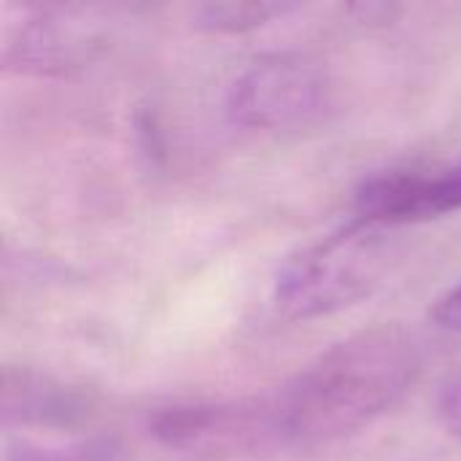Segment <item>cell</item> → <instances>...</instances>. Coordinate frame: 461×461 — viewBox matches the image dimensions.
Segmentation results:
<instances>
[{
  "instance_id": "cell-8",
  "label": "cell",
  "mask_w": 461,
  "mask_h": 461,
  "mask_svg": "<svg viewBox=\"0 0 461 461\" xmlns=\"http://www.w3.org/2000/svg\"><path fill=\"white\" fill-rule=\"evenodd\" d=\"M286 3H205L194 11V24L213 35H240L292 14Z\"/></svg>"
},
{
  "instance_id": "cell-6",
  "label": "cell",
  "mask_w": 461,
  "mask_h": 461,
  "mask_svg": "<svg viewBox=\"0 0 461 461\" xmlns=\"http://www.w3.org/2000/svg\"><path fill=\"white\" fill-rule=\"evenodd\" d=\"M149 435L159 446L192 456H243L267 451L257 397L159 408L149 416Z\"/></svg>"
},
{
  "instance_id": "cell-11",
  "label": "cell",
  "mask_w": 461,
  "mask_h": 461,
  "mask_svg": "<svg viewBox=\"0 0 461 461\" xmlns=\"http://www.w3.org/2000/svg\"><path fill=\"white\" fill-rule=\"evenodd\" d=\"M429 319L448 332H461V284L451 286L448 292H443L432 308H429Z\"/></svg>"
},
{
  "instance_id": "cell-5",
  "label": "cell",
  "mask_w": 461,
  "mask_h": 461,
  "mask_svg": "<svg viewBox=\"0 0 461 461\" xmlns=\"http://www.w3.org/2000/svg\"><path fill=\"white\" fill-rule=\"evenodd\" d=\"M111 35L97 8H32L5 35L3 59L24 73H68L89 62Z\"/></svg>"
},
{
  "instance_id": "cell-2",
  "label": "cell",
  "mask_w": 461,
  "mask_h": 461,
  "mask_svg": "<svg viewBox=\"0 0 461 461\" xmlns=\"http://www.w3.org/2000/svg\"><path fill=\"white\" fill-rule=\"evenodd\" d=\"M394 259L397 246L389 230L354 219L284 262L273 303L294 321L348 311L389 278Z\"/></svg>"
},
{
  "instance_id": "cell-1",
  "label": "cell",
  "mask_w": 461,
  "mask_h": 461,
  "mask_svg": "<svg viewBox=\"0 0 461 461\" xmlns=\"http://www.w3.org/2000/svg\"><path fill=\"white\" fill-rule=\"evenodd\" d=\"M424 354L402 327H373L319 354L273 394L257 397L273 448H313L370 427L419 381Z\"/></svg>"
},
{
  "instance_id": "cell-9",
  "label": "cell",
  "mask_w": 461,
  "mask_h": 461,
  "mask_svg": "<svg viewBox=\"0 0 461 461\" xmlns=\"http://www.w3.org/2000/svg\"><path fill=\"white\" fill-rule=\"evenodd\" d=\"M119 448L105 438L76 440L62 446H38V443H14L5 451V461H116Z\"/></svg>"
},
{
  "instance_id": "cell-10",
  "label": "cell",
  "mask_w": 461,
  "mask_h": 461,
  "mask_svg": "<svg viewBox=\"0 0 461 461\" xmlns=\"http://www.w3.org/2000/svg\"><path fill=\"white\" fill-rule=\"evenodd\" d=\"M435 413L440 427L461 443V370L440 386L435 400Z\"/></svg>"
},
{
  "instance_id": "cell-4",
  "label": "cell",
  "mask_w": 461,
  "mask_h": 461,
  "mask_svg": "<svg viewBox=\"0 0 461 461\" xmlns=\"http://www.w3.org/2000/svg\"><path fill=\"white\" fill-rule=\"evenodd\" d=\"M461 211V154L456 159L413 162L365 176L354 189L357 219L400 230Z\"/></svg>"
},
{
  "instance_id": "cell-7",
  "label": "cell",
  "mask_w": 461,
  "mask_h": 461,
  "mask_svg": "<svg viewBox=\"0 0 461 461\" xmlns=\"http://www.w3.org/2000/svg\"><path fill=\"white\" fill-rule=\"evenodd\" d=\"M0 394L5 427L73 429L95 413L92 392L32 367H5Z\"/></svg>"
},
{
  "instance_id": "cell-3",
  "label": "cell",
  "mask_w": 461,
  "mask_h": 461,
  "mask_svg": "<svg viewBox=\"0 0 461 461\" xmlns=\"http://www.w3.org/2000/svg\"><path fill=\"white\" fill-rule=\"evenodd\" d=\"M332 103L324 70L300 54H270L249 65L227 89L232 124L262 132L303 130Z\"/></svg>"
}]
</instances>
